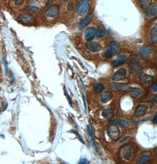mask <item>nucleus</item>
<instances>
[{"label": "nucleus", "instance_id": "obj_5", "mask_svg": "<svg viewBox=\"0 0 157 164\" xmlns=\"http://www.w3.org/2000/svg\"><path fill=\"white\" fill-rule=\"evenodd\" d=\"M134 152L135 149L133 146L130 144L125 145L121 149L122 157L125 160H129L133 156Z\"/></svg>", "mask_w": 157, "mask_h": 164}, {"label": "nucleus", "instance_id": "obj_22", "mask_svg": "<svg viewBox=\"0 0 157 164\" xmlns=\"http://www.w3.org/2000/svg\"><path fill=\"white\" fill-rule=\"evenodd\" d=\"M148 107L144 105H140L137 107L135 111V115L136 116H142L147 111Z\"/></svg>", "mask_w": 157, "mask_h": 164}, {"label": "nucleus", "instance_id": "obj_26", "mask_svg": "<svg viewBox=\"0 0 157 164\" xmlns=\"http://www.w3.org/2000/svg\"><path fill=\"white\" fill-rule=\"evenodd\" d=\"M151 158V156L148 155V154H145L144 155H143L141 158L140 159L139 161L138 162V163H146Z\"/></svg>", "mask_w": 157, "mask_h": 164}, {"label": "nucleus", "instance_id": "obj_25", "mask_svg": "<svg viewBox=\"0 0 157 164\" xmlns=\"http://www.w3.org/2000/svg\"><path fill=\"white\" fill-rule=\"evenodd\" d=\"M104 86L102 84H97L94 86V91L95 93H100L104 90Z\"/></svg>", "mask_w": 157, "mask_h": 164}, {"label": "nucleus", "instance_id": "obj_8", "mask_svg": "<svg viewBox=\"0 0 157 164\" xmlns=\"http://www.w3.org/2000/svg\"><path fill=\"white\" fill-rule=\"evenodd\" d=\"M149 37L152 44H156L157 42V24L156 18L154 19L153 24L152 23L149 30Z\"/></svg>", "mask_w": 157, "mask_h": 164}, {"label": "nucleus", "instance_id": "obj_16", "mask_svg": "<svg viewBox=\"0 0 157 164\" xmlns=\"http://www.w3.org/2000/svg\"><path fill=\"white\" fill-rule=\"evenodd\" d=\"M129 58V55L125 54H123L117 57L111 63V65L112 66H116L120 65H121L125 62Z\"/></svg>", "mask_w": 157, "mask_h": 164}, {"label": "nucleus", "instance_id": "obj_10", "mask_svg": "<svg viewBox=\"0 0 157 164\" xmlns=\"http://www.w3.org/2000/svg\"><path fill=\"white\" fill-rule=\"evenodd\" d=\"M94 16L93 14H90L86 17L83 18V19L80 20L79 24H78V28L81 30L86 28L92 22V21L94 20Z\"/></svg>", "mask_w": 157, "mask_h": 164}, {"label": "nucleus", "instance_id": "obj_6", "mask_svg": "<svg viewBox=\"0 0 157 164\" xmlns=\"http://www.w3.org/2000/svg\"><path fill=\"white\" fill-rule=\"evenodd\" d=\"M86 48L91 52L98 53L102 51L103 45L100 42L93 40L87 42Z\"/></svg>", "mask_w": 157, "mask_h": 164}, {"label": "nucleus", "instance_id": "obj_4", "mask_svg": "<svg viewBox=\"0 0 157 164\" xmlns=\"http://www.w3.org/2000/svg\"><path fill=\"white\" fill-rule=\"evenodd\" d=\"M119 52V45L118 44L113 41L111 42L105 52L103 54V57L105 58H110L117 55Z\"/></svg>", "mask_w": 157, "mask_h": 164}, {"label": "nucleus", "instance_id": "obj_9", "mask_svg": "<svg viewBox=\"0 0 157 164\" xmlns=\"http://www.w3.org/2000/svg\"><path fill=\"white\" fill-rule=\"evenodd\" d=\"M108 135L109 137L113 141H116L118 139L120 135V131L118 127L111 125L108 128Z\"/></svg>", "mask_w": 157, "mask_h": 164}, {"label": "nucleus", "instance_id": "obj_3", "mask_svg": "<svg viewBox=\"0 0 157 164\" xmlns=\"http://www.w3.org/2000/svg\"><path fill=\"white\" fill-rule=\"evenodd\" d=\"M59 13V5L52 4L50 5L45 10L44 16L45 19L49 21H54L58 19Z\"/></svg>", "mask_w": 157, "mask_h": 164}, {"label": "nucleus", "instance_id": "obj_15", "mask_svg": "<svg viewBox=\"0 0 157 164\" xmlns=\"http://www.w3.org/2000/svg\"><path fill=\"white\" fill-rule=\"evenodd\" d=\"M157 14V7H156V2L155 1L153 4L151 6V7L145 13L146 18L148 20H152L156 18Z\"/></svg>", "mask_w": 157, "mask_h": 164}, {"label": "nucleus", "instance_id": "obj_28", "mask_svg": "<svg viewBox=\"0 0 157 164\" xmlns=\"http://www.w3.org/2000/svg\"><path fill=\"white\" fill-rule=\"evenodd\" d=\"M79 163H89V162L87 161L86 159H83L81 160V161L79 162Z\"/></svg>", "mask_w": 157, "mask_h": 164}, {"label": "nucleus", "instance_id": "obj_19", "mask_svg": "<svg viewBox=\"0 0 157 164\" xmlns=\"http://www.w3.org/2000/svg\"><path fill=\"white\" fill-rule=\"evenodd\" d=\"M110 86L115 91H124L128 88V84L122 83H111Z\"/></svg>", "mask_w": 157, "mask_h": 164}, {"label": "nucleus", "instance_id": "obj_7", "mask_svg": "<svg viewBox=\"0 0 157 164\" xmlns=\"http://www.w3.org/2000/svg\"><path fill=\"white\" fill-rule=\"evenodd\" d=\"M18 19L22 24L26 25L32 24L35 22V18L34 17V16L30 13H23L20 14Z\"/></svg>", "mask_w": 157, "mask_h": 164}, {"label": "nucleus", "instance_id": "obj_18", "mask_svg": "<svg viewBox=\"0 0 157 164\" xmlns=\"http://www.w3.org/2000/svg\"><path fill=\"white\" fill-rule=\"evenodd\" d=\"M127 93L129 95L134 98H140L143 95V91L141 89L137 88L129 87L127 89Z\"/></svg>", "mask_w": 157, "mask_h": 164}, {"label": "nucleus", "instance_id": "obj_17", "mask_svg": "<svg viewBox=\"0 0 157 164\" xmlns=\"http://www.w3.org/2000/svg\"><path fill=\"white\" fill-rule=\"evenodd\" d=\"M127 75V71L125 68H120L117 71L113 76L112 79L115 81H120L125 79Z\"/></svg>", "mask_w": 157, "mask_h": 164}, {"label": "nucleus", "instance_id": "obj_32", "mask_svg": "<svg viewBox=\"0 0 157 164\" xmlns=\"http://www.w3.org/2000/svg\"><path fill=\"white\" fill-rule=\"evenodd\" d=\"M153 91L155 92V93H156V85L155 84V86H154V88H153Z\"/></svg>", "mask_w": 157, "mask_h": 164}, {"label": "nucleus", "instance_id": "obj_11", "mask_svg": "<svg viewBox=\"0 0 157 164\" xmlns=\"http://www.w3.org/2000/svg\"><path fill=\"white\" fill-rule=\"evenodd\" d=\"M128 65H129V70L132 72L136 73V74H140L142 71V69H141V65L139 64V62L135 58L132 59L129 61Z\"/></svg>", "mask_w": 157, "mask_h": 164}, {"label": "nucleus", "instance_id": "obj_14", "mask_svg": "<svg viewBox=\"0 0 157 164\" xmlns=\"http://www.w3.org/2000/svg\"><path fill=\"white\" fill-rule=\"evenodd\" d=\"M152 48L149 46H144L140 48L138 51L139 57L142 59H146L152 52Z\"/></svg>", "mask_w": 157, "mask_h": 164}, {"label": "nucleus", "instance_id": "obj_2", "mask_svg": "<svg viewBox=\"0 0 157 164\" xmlns=\"http://www.w3.org/2000/svg\"><path fill=\"white\" fill-rule=\"evenodd\" d=\"M48 0H30L27 4V8L32 13L40 12L47 4Z\"/></svg>", "mask_w": 157, "mask_h": 164}, {"label": "nucleus", "instance_id": "obj_30", "mask_svg": "<svg viewBox=\"0 0 157 164\" xmlns=\"http://www.w3.org/2000/svg\"><path fill=\"white\" fill-rule=\"evenodd\" d=\"M153 124H156V122H157V121H156V115H155V116L154 117V118H153Z\"/></svg>", "mask_w": 157, "mask_h": 164}, {"label": "nucleus", "instance_id": "obj_13", "mask_svg": "<svg viewBox=\"0 0 157 164\" xmlns=\"http://www.w3.org/2000/svg\"><path fill=\"white\" fill-rule=\"evenodd\" d=\"M138 5L145 14L153 4V0H138Z\"/></svg>", "mask_w": 157, "mask_h": 164}, {"label": "nucleus", "instance_id": "obj_23", "mask_svg": "<svg viewBox=\"0 0 157 164\" xmlns=\"http://www.w3.org/2000/svg\"><path fill=\"white\" fill-rule=\"evenodd\" d=\"M114 111L112 109H106L103 111V117L105 118H111L114 116Z\"/></svg>", "mask_w": 157, "mask_h": 164}, {"label": "nucleus", "instance_id": "obj_20", "mask_svg": "<svg viewBox=\"0 0 157 164\" xmlns=\"http://www.w3.org/2000/svg\"><path fill=\"white\" fill-rule=\"evenodd\" d=\"M107 33L105 27L103 24H101L98 27L97 29L96 30V37L98 38H101L104 37Z\"/></svg>", "mask_w": 157, "mask_h": 164}, {"label": "nucleus", "instance_id": "obj_1", "mask_svg": "<svg viewBox=\"0 0 157 164\" xmlns=\"http://www.w3.org/2000/svg\"><path fill=\"white\" fill-rule=\"evenodd\" d=\"M91 9L90 0H77L75 7V13L80 18H84L90 14Z\"/></svg>", "mask_w": 157, "mask_h": 164}, {"label": "nucleus", "instance_id": "obj_24", "mask_svg": "<svg viewBox=\"0 0 157 164\" xmlns=\"http://www.w3.org/2000/svg\"><path fill=\"white\" fill-rule=\"evenodd\" d=\"M111 123H113V124H118L120 125H121L125 128H127L129 126V123L123 119H114L111 121Z\"/></svg>", "mask_w": 157, "mask_h": 164}, {"label": "nucleus", "instance_id": "obj_29", "mask_svg": "<svg viewBox=\"0 0 157 164\" xmlns=\"http://www.w3.org/2000/svg\"><path fill=\"white\" fill-rule=\"evenodd\" d=\"M4 64H5V67H6V74H8V65H7V62L6 61H4Z\"/></svg>", "mask_w": 157, "mask_h": 164}, {"label": "nucleus", "instance_id": "obj_31", "mask_svg": "<svg viewBox=\"0 0 157 164\" xmlns=\"http://www.w3.org/2000/svg\"><path fill=\"white\" fill-rule=\"evenodd\" d=\"M61 1L64 3H67L70 1V0H61Z\"/></svg>", "mask_w": 157, "mask_h": 164}, {"label": "nucleus", "instance_id": "obj_12", "mask_svg": "<svg viewBox=\"0 0 157 164\" xmlns=\"http://www.w3.org/2000/svg\"><path fill=\"white\" fill-rule=\"evenodd\" d=\"M96 37V29L94 27L86 28L84 31V38L87 41H93Z\"/></svg>", "mask_w": 157, "mask_h": 164}, {"label": "nucleus", "instance_id": "obj_21", "mask_svg": "<svg viewBox=\"0 0 157 164\" xmlns=\"http://www.w3.org/2000/svg\"><path fill=\"white\" fill-rule=\"evenodd\" d=\"M112 97H113V95L111 92L108 91H105L101 95V101L102 103L105 104V103L108 102V101H110L112 98Z\"/></svg>", "mask_w": 157, "mask_h": 164}, {"label": "nucleus", "instance_id": "obj_27", "mask_svg": "<svg viewBox=\"0 0 157 164\" xmlns=\"http://www.w3.org/2000/svg\"><path fill=\"white\" fill-rule=\"evenodd\" d=\"M24 1V0H15L14 3L17 6H20V5L23 4Z\"/></svg>", "mask_w": 157, "mask_h": 164}]
</instances>
